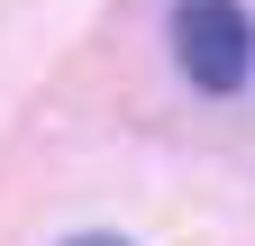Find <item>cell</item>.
<instances>
[{"label":"cell","instance_id":"obj_1","mask_svg":"<svg viewBox=\"0 0 255 246\" xmlns=\"http://www.w3.org/2000/svg\"><path fill=\"white\" fill-rule=\"evenodd\" d=\"M173 55L201 91H237L255 73V27H246L237 0H182L173 9Z\"/></svg>","mask_w":255,"mask_h":246},{"label":"cell","instance_id":"obj_2","mask_svg":"<svg viewBox=\"0 0 255 246\" xmlns=\"http://www.w3.org/2000/svg\"><path fill=\"white\" fill-rule=\"evenodd\" d=\"M64 246H128V237H64Z\"/></svg>","mask_w":255,"mask_h":246}]
</instances>
